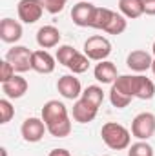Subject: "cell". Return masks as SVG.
Instances as JSON below:
<instances>
[{"instance_id":"1","label":"cell","mask_w":155,"mask_h":156,"mask_svg":"<svg viewBox=\"0 0 155 156\" xmlns=\"http://www.w3.org/2000/svg\"><path fill=\"white\" fill-rule=\"evenodd\" d=\"M40 118L44 120L47 133L55 138H66L71 133V120L68 107L59 100H49L44 104Z\"/></svg>"},{"instance_id":"2","label":"cell","mask_w":155,"mask_h":156,"mask_svg":"<svg viewBox=\"0 0 155 156\" xmlns=\"http://www.w3.org/2000/svg\"><path fill=\"white\" fill-rule=\"evenodd\" d=\"M100 136L102 142L113 151H124L131 144V133L117 122H106L100 129Z\"/></svg>"},{"instance_id":"3","label":"cell","mask_w":155,"mask_h":156,"mask_svg":"<svg viewBox=\"0 0 155 156\" xmlns=\"http://www.w3.org/2000/svg\"><path fill=\"white\" fill-rule=\"evenodd\" d=\"M84 55L89 60L102 62V60H106L112 55V42L106 37H100V35L89 37L84 42Z\"/></svg>"},{"instance_id":"4","label":"cell","mask_w":155,"mask_h":156,"mask_svg":"<svg viewBox=\"0 0 155 156\" xmlns=\"http://www.w3.org/2000/svg\"><path fill=\"white\" fill-rule=\"evenodd\" d=\"M155 134V115L153 113H139L131 122V136L137 140H150Z\"/></svg>"},{"instance_id":"5","label":"cell","mask_w":155,"mask_h":156,"mask_svg":"<svg viewBox=\"0 0 155 156\" xmlns=\"http://www.w3.org/2000/svg\"><path fill=\"white\" fill-rule=\"evenodd\" d=\"M31 58L33 51H29L26 45H13L6 53V60L15 67L17 73H26L31 69Z\"/></svg>"},{"instance_id":"6","label":"cell","mask_w":155,"mask_h":156,"mask_svg":"<svg viewBox=\"0 0 155 156\" xmlns=\"http://www.w3.org/2000/svg\"><path fill=\"white\" fill-rule=\"evenodd\" d=\"M44 4L42 0H20L18 5H17V13H18V18L24 22V24H35L39 22L44 15Z\"/></svg>"},{"instance_id":"7","label":"cell","mask_w":155,"mask_h":156,"mask_svg":"<svg viewBox=\"0 0 155 156\" xmlns=\"http://www.w3.org/2000/svg\"><path fill=\"white\" fill-rule=\"evenodd\" d=\"M46 131H47V127H46L44 120H42V118H35V116L26 118L24 123H22V127H20L22 138H24L26 142H29V144H37V142H40V140L44 138Z\"/></svg>"},{"instance_id":"8","label":"cell","mask_w":155,"mask_h":156,"mask_svg":"<svg viewBox=\"0 0 155 156\" xmlns=\"http://www.w3.org/2000/svg\"><path fill=\"white\" fill-rule=\"evenodd\" d=\"M97 5H93L89 0H80L71 9V20L78 27H91L93 15H95Z\"/></svg>"},{"instance_id":"9","label":"cell","mask_w":155,"mask_h":156,"mask_svg":"<svg viewBox=\"0 0 155 156\" xmlns=\"http://www.w3.org/2000/svg\"><path fill=\"white\" fill-rule=\"evenodd\" d=\"M57 91L66 100H78L82 96V85L75 75H64L57 82Z\"/></svg>"},{"instance_id":"10","label":"cell","mask_w":155,"mask_h":156,"mask_svg":"<svg viewBox=\"0 0 155 156\" xmlns=\"http://www.w3.org/2000/svg\"><path fill=\"white\" fill-rule=\"evenodd\" d=\"M152 64H153V55H150L142 49H135L126 56V66L137 73H144V71L152 69Z\"/></svg>"},{"instance_id":"11","label":"cell","mask_w":155,"mask_h":156,"mask_svg":"<svg viewBox=\"0 0 155 156\" xmlns=\"http://www.w3.org/2000/svg\"><path fill=\"white\" fill-rule=\"evenodd\" d=\"M57 58L51 56V53H47L46 49L33 51V58H31V69L37 71L40 75H51L55 71V64Z\"/></svg>"},{"instance_id":"12","label":"cell","mask_w":155,"mask_h":156,"mask_svg":"<svg viewBox=\"0 0 155 156\" xmlns=\"http://www.w3.org/2000/svg\"><path fill=\"white\" fill-rule=\"evenodd\" d=\"M28 87H29V83H28L26 78L20 76V75H15L11 80L2 83V93L6 94V98L17 100V98H22L28 93Z\"/></svg>"},{"instance_id":"13","label":"cell","mask_w":155,"mask_h":156,"mask_svg":"<svg viewBox=\"0 0 155 156\" xmlns=\"http://www.w3.org/2000/svg\"><path fill=\"white\" fill-rule=\"evenodd\" d=\"M99 107H95L93 104H89L84 98H78L73 104V120L78 123H89L97 118Z\"/></svg>"},{"instance_id":"14","label":"cell","mask_w":155,"mask_h":156,"mask_svg":"<svg viewBox=\"0 0 155 156\" xmlns=\"http://www.w3.org/2000/svg\"><path fill=\"white\" fill-rule=\"evenodd\" d=\"M0 38L6 44H17L22 38V24L13 18H2L0 22Z\"/></svg>"},{"instance_id":"15","label":"cell","mask_w":155,"mask_h":156,"mask_svg":"<svg viewBox=\"0 0 155 156\" xmlns=\"http://www.w3.org/2000/svg\"><path fill=\"white\" fill-rule=\"evenodd\" d=\"M155 96V83L142 75H133V98L152 100Z\"/></svg>"},{"instance_id":"16","label":"cell","mask_w":155,"mask_h":156,"mask_svg":"<svg viewBox=\"0 0 155 156\" xmlns=\"http://www.w3.org/2000/svg\"><path fill=\"white\" fill-rule=\"evenodd\" d=\"M60 31L55 26H42L37 31V44L42 49H53L60 44Z\"/></svg>"},{"instance_id":"17","label":"cell","mask_w":155,"mask_h":156,"mask_svg":"<svg viewBox=\"0 0 155 156\" xmlns=\"http://www.w3.org/2000/svg\"><path fill=\"white\" fill-rule=\"evenodd\" d=\"M93 76L97 82L100 83H113L117 78H119V71H117V66L110 60H102L95 66L93 69Z\"/></svg>"},{"instance_id":"18","label":"cell","mask_w":155,"mask_h":156,"mask_svg":"<svg viewBox=\"0 0 155 156\" xmlns=\"http://www.w3.org/2000/svg\"><path fill=\"white\" fill-rule=\"evenodd\" d=\"M119 11L126 18L135 20L144 15V5H142V0H119Z\"/></svg>"},{"instance_id":"19","label":"cell","mask_w":155,"mask_h":156,"mask_svg":"<svg viewBox=\"0 0 155 156\" xmlns=\"http://www.w3.org/2000/svg\"><path fill=\"white\" fill-rule=\"evenodd\" d=\"M113 13H115V11H112V9H108V7H97V9H95V15H93L91 27H93V29H102V31H104V29L108 27V24H110Z\"/></svg>"},{"instance_id":"20","label":"cell","mask_w":155,"mask_h":156,"mask_svg":"<svg viewBox=\"0 0 155 156\" xmlns=\"http://www.w3.org/2000/svg\"><path fill=\"white\" fill-rule=\"evenodd\" d=\"M126 27H128V18L122 15V13H113V16H112V20H110V24H108V27L104 29L108 35H122L124 31H126Z\"/></svg>"},{"instance_id":"21","label":"cell","mask_w":155,"mask_h":156,"mask_svg":"<svg viewBox=\"0 0 155 156\" xmlns=\"http://www.w3.org/2000/svg\"><path fill=\"white\" fill-rule=\"evenodd\" d=\"M80 98L88 100V102L93 104L95 107H100L102 102H104V91H102V87H99V85H88V87L82 91V96H80Z\"/></svg>"},{"instance_id":"22","label":"cell","mask_w":155,"mask_h":156,"mask_svg":"<svg viewBox=\"0 0 155 156\" xmlns=\"http://www.w3.org/2000/svg\"><path fill=\"white\" fill-rule=\"evenodd\" d=\"M68 69L73 73V75H82L89 69V58L84 55V53H77L73 56V60L68 64Z\"/></svg>"},{"instance_id":"23","label":"cell","mask_w":155,"mask_h":156,"mask_svg":"<svg viewBox=\"0 0 155 156\" xmlns=\"http://www.w3.org/2000/svg\"><path fill=\"white\" fill-rule=\"evenodd\" d=\"M77 53H78V51L73 47V45L64 44V45H59L55 58H57V62H59V64H62V66H66V67H68V64L73 60V56H75Z\"/></svg>"},{"instance_id":"24","label":"cell","mask_w":155,"mask_h":156,"mask_svg":"<svg viewBox=\"0 0 155 156\" xmlns=\"http://www.w3.org/2000/svg\"><path fill=\"white\" fill-rule=\"evenodd\" d=\"M128 156H153V147L146 140H139L128 147Z\"/></svg>"},{"instance_id":"25","label":"cell","mask_w":155,"mask_h":156,"mask_svg":"<svg viewBox=\"0 0 155 156\" xmlns=\"http://www.w3.org/2000/svg\"><path fill=\"white\" fill-rule=\"evenodd\" d=\"M15 116V107L9 102V98H2L0 100V123H9L11 118Z\"/></svg>"},{"instance_id":"26","label":"cell","mask_w":155,"mask_h":156,"mask_svg":"<svg viewBox=\"0 0 155 156\" xmlns=\"http://www.w3.org/2000/svg\"><path fill=\"white\" fill-rule=\"evenodd\" d=\"M110 102H112V105L117 107V109H124V107H128L131 104V98L117 93L115 89H110Z\"/></svg>"},{"instance_id":"27","label":"cell","mask_w":155,"mask_h":156,"mask_svg":"<svg viewBox=\"0 0 155 156\" xmlns=\"http://www.w3.org/2000/svg\"><path fill=\"white\" fill-rule=\"evenodd\" d=\"M15 67L4 58L2 62H0V83H4V82H7V80H11V78L15 76Z\"/></svg>"},{"instance_id":"28","label":"cell","mask_w":155,"mask_h":156,"mask_svg":"<svg viewBox=\"0 0 155 156\" xmlns=\"http://www.w3.org/2000/svg\"><path fill=\"white\" fill-rule=\"evenodd\" d=\"M66 2H68V0H42V4H44V9H46L47 13H51V15H57V13H60V11L64 9Z\"/></svg>"},{"instance_id":"29","label":"cell","mask_w":155,"mask_h":156,"mask_svg":"<svg viewBox=\"0 0 155 156\" xmlns=\"http://www.w3.org/2000/svg\"><path fill=\"white\" fill-rule=\"evenodd\" d=\"M142 5H144V15L155 16V0H142Z\"/></svg>"},{"instance_id":"30","label":"cell","mask_w":155,"mask_h":156,"mask_svg":"<svg viewBox=\"0 0 155 156\" xmlns=\"http://www.w3.org/2000/svg\"><path fill=\"white\" fill-rule=\"evenodd\" d=\"M47 156H71V154H70L68 149H53V151H49Z\"/></svg>"},{"instance_id":"31","label":"cell","mask_w":155,"mask_h":156,"mask_svg":"<svg viewBox=\"0 0 155 156\" xmlns=\"http://www.w3.org/2000/svg\"><path fill=\"white\" fill-rule=\"evenodd\" d=\"M0 153H2V156H7V149H6V147H2V149H0Z\"/></svg>"},{"instance_id":"32","label":"cell","mask_w":155,"mask_h":156,"mask_svg":"<svg viewBox=\"0 0 155 156\" xmlns=\"http://www.w3.org/2000/svg\"><path fill=\"white\" fill-rule=\"evenodd\" d=\"M152 73H153V78H155V58H153V64H152Z\"/></svg>"},{"instance_id":"33","label":"cell","mask_w":155,"mask_h":156,"mask_svg":"<svg viewBox=\"0 0 155 156\" xmlns=\"http://www.w3.org/2000/svg\"><path fill=\"white\" fill-rule=\"evenodd\" d=\"M152 55H153V58H155V42H153V45H152Z\"/></svg>"},{"instance_id":"34","label":"cell","mask_w":155,"mask_h":156,"mask_svg":"<svg viewBox=\"0 0 155 156\" xmlns=\"http://www.w3.org/2000/svg\"><path fill=\"white\" fill-rule=\"evenodd\" d=\"M106 156H108V154H106Z\"/></svg>"}]
</instances>
